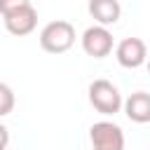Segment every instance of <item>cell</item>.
<instances>
[{
	"mask_svg": "<svg viewBox=\"0 0 150 150\" xmlns=\"http://www.w3.org/2000/svg\"><path fill=\"white\" fill-rule=\"evenodd\" d=\"M75 42V28L68 21H52L40 33V47L49 54H63Z\"/></svg>",
	"mask_w": 150,
	"mask_h": 150,
	"instance_id": "6da1fadb",
	"label": "cell"
},
{
	"mask_svg": "<svg viewBox=\"0 0 150 150\" xmlns=\"http://www.w3.org/2000/svg\"><path fill=\"white\" fill-rule=\"evenodd\" d=\"M89 103L101 115H115L120 112V108H124L120 89L108 80H94L89 84Z\"/></svg>",
	"mask_w": 150,
	"mask_h": 150,
	"instance_id": "7a4b0ae2",
	"label": "cell"
},
{
	"mask_svg": "<svg viewBox=\"0 0 150 150\" xmlns=\"http://www.w3.org/2000/svg\"><path fill=\"white\" fill-rule=\"evenodd\" d=\"M89 141L94 150H124V131L115 122H96L89 129Z\"/></svg>",
	"mask_w": 150,
	"mask_h": 150,
	"instance_id": "3957f363",
	"label": "cell"
},
{
	"mask_svg": "<svg viewBox=\"0 0 150 150\" xmlns=\"http://www.w3.org/2000/svg\"><path fill=\"white\" fill-rule=\"evenodd\" d=\"M82 49L94 56V59H103L112 52V33L105 26H91L82 33Z\"/></svg>",
	"mask_w": 150,
	"mask_h": 150,
	"instance_id": "277c9868",
	"label": "cell"
},
{
	"mask_svg": "<svg viewBox=\"0 0 150 150\" xmlns=\"http://www.w3.org/2000/svg\"><path fill=\"white\" fill-rule=\"evenodd\" d=\"M2 21H5V28L12 33V35H28L35 30L38 26V12L33 5H26V7H19V9H12V12H5L2 14Z\"/></svg>",
	"mask_w": 150,
	"mask_h": 150,
	"instance_id": "5b68a950",
	"label": "cell"
},
{
	"mask_svg": "<svg viewBox=\"0 0 150 150\" xmlns=\"http://www.w3.org/2000/svg\"><path fill=\"white\" fill-rule=\"evenodd\" d=\"M115 56L120 61V66L124 68H138L148 61V49H145V42L141 38H124L117 49H115Z\"/></svg>",
	"mask_w": 150,
	"mask_h": 150,
	"instance_id": "8992f818",
	"label": "cell"
},
{
	"mask_svg": "<svg viewBox=\"0 0 150 150\" xmlns=\"http://www.w3.org/2000/svg\"><path fill=\"white\" fill-rule=\"evenodd\" d=\"M124 115L136 122V124H145L150 122V94L148 91H136L124 101Z\"/></svg>",
	"mask_w": 150,
	"mask_h": 150,
	"instance_id": "52a82bcc",
	"label": "cell"
},
{
	"mask_svg": "<svg viewBox=\"0 0 150 150\" xmlns=\"http://www.w3.org/2000/svg\"><path fill=\"white\" fill-rule=\"evenodd\" d=\"M89 14L98 21V26H112L120 21L122 7L120 0H89Z\"/></svg>",
	"mask_w": 150,
	"mask_h": 150,
	"instance_id": "ba28073f",
	"label": "cell"
},
{
	"mask_svg": "<svg viewBox=\"0 0 150 150\" xmlns=\"http://www.w3.org/2000/svg\"><path fill=\"white\" fill-rule=\"evenodd\" d=\"M14 105V94L9 84H0V115H9Z\"/></svg>",
	"mask_w": 150,
	"mask_h": 150,
	"instance_id": "9c48e42d",
	"label": "cell"
},
{
	"mask_svg": "<svg viewBox=\"0 0 150 150\" xmlns=\"http://www.w3.org/2000/svg\"><path fill=\"white\" fill-rule=\"evenodd\" d=\"M30 5V0H0V12H12V9H19V7H26Z\"/></svg>",
	"mask_w": 150,
	"mask_h": 150,
	"instance_id": "30bf717a",
	"label": "cell"
},
{
	"mask_svg": "<svg viewBox=\"0 0 150 150\" xmlns=\"http://www.w3.org/2000/svg\"><path fill=\"white\" fill-rule=\"evenodd\" d=\"M148 73H150V61H148Z\"/></svg>",
	"mask_w": 150,
	"mask_h": 150,
	"instance_id": "8fae6325",
	"label": "cell"
}]
</instances>
